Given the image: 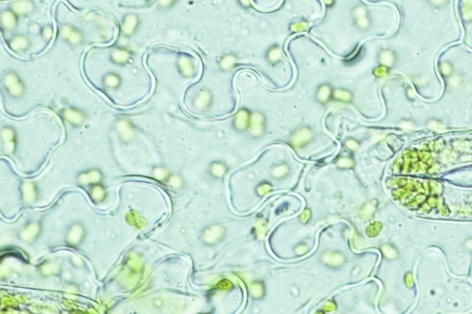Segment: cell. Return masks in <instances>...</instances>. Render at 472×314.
<instances>
[{
    "instance_id": "cell-1",
    "label": "cell",
    "mask_w": 472,
    "mask_h": 314,
    "mask_svg": "<svg viewBox=\"0 0 472 314\" xmlns=\"http://www.w3.org/2000/svg\"><path fill=\"white\" fill-rule=\"evenodd\" d=\"M1 84L9 97L13 99H20L27 93V85L19 73L8 70L1 76Z\"/></svg>"
},
{
    "instance_id": "cell-2",
    "label": "cell",
    "mask_w": 472,
    "mask_h": 314,
    "mask_svg": "<svg viewBox=\"0 0 472 314\" xmlns=\"http://www.w3.org/2000/svg\"><path fill=\"white\" fill-rule=\"evenodd\" d=\"M59 37L70 48H79L85 42V34L82 30L71 23H65L59 29Z\"/></svg>"
},
{
    "instance_id": "cell-3",
    "label": "cell",
    "mask_w": 472,
    "mask_h": 314,
    "mask_svg": "<svg viewBox=\"0 0 472 314\" xmlns=\"http://www.w3.org/2000/svg\"><path fill=\"white\" fill-rule=\"evenodd\" d=\"M176 69L181 78L185 80L194 79L198 72L195 59L186 53L179 54L176 60Z\"/></svg>"
},
{
    "instance_id": "cell-4",
    "label": "cell",
    "mask_w": 472,
    "mask_h": 314,
    "mask_svg": "<svg viewBox=\"0 0 472 314\" xmlns=\"http://www.w3.org/2000/svg\"><path fill=\"white\" fill-rule=\"evenodd\" d=\"M351 20L360 32H367L372 28V17L369 10L364 5H357L351 11Z\"/></svg>"
},
{
    "instance_id": "cell-5",
    "label": "cell",
    "mask_w": 472,
    "mask_h": 314,
    "mask_svg": "<svg viewBox=\"0 0 472 314\" xmlns=\"http://www.w3.org/2000/svg\"><path fill=\"white\" fill-rule=\"evenodd\" d=\"M142 19L137 14L129 13L126 14L120 22V34L126 39L134 37L141 28Z\"/></svg>"
},
{
    "instance_id": "cell-6",
    "label": "cell",
    "mask_w": 472,
    "mask_h": 314,
    "mask_svg": "<svg viewBox=\"0 0 472 314\" xmlns=\"http://www.w3.org/2000/svg\"><path fill=\"white\" fill-rule=\"evenodd\" d=\"M60 113L63 119L75 129L82 127L87 120L86 113L76 106H67L62 109Z\"/></svg>"
},
{
    "instance_id": "cell-7",
    "label": "cell",
    "mask_w": 472,
    "mask_h": 314,
    "mask_svg": "<svg viewBox=\"0 0 472 314\" xmlns=\"http://www.w3.org/2000/svg\"><path fill=\"white\" fill-rule=\"evenodd\" d=\"M9 49L17 54H25L33 48V39L25 33H15L6 40Z\"/></svg>"
},
{
    "instance_id": "cell-8",
    "label": "cell",
    "mask_w": 472,
    "mask_h": 314,
    "mask_svg": "<svg viewBox=\"0 0 472 314\" xmlns=\"http://www.w3.org/2000/svg\"><path fill=\"white\" fill-rule=\"evenodd\" d=\"M18 145L17 131L13 127H4L1 129V149L4 153L13 155L17 152Z\"/></svg>"
},
{
    "instance_id": "cell-9",
    "label": "cell",
    "mask_w": 472,
    "mask_h": 314,
    "mask_svg": "<svg viewBox=\"0 0 472 314\" xmlns=\"http://www.w3.org/2000/svg\"><path fill=\"white\" fill-rule=\"evenodd\" d=\"M214 102L213 93L209 88H201L197 91L192 100V106L195 111L203 113L212 108Z\"/></svg>"
},
{
    "instance_id": "cell-10",
    "label": "cell",
    "mask_w": 472,
    "mask_h": 314,
    "mask_svg": "<svg viewBox=\"0 0 472 314\" xmlns=\"http://www.w3.org/2000/svg\"><path fill=\"white\" fill-rule=\"evenodd\" d=\"M314 131L309 127H300L290 136L289 143L295 149H302L309 145L314 139Z\"/></svg>"
},
{
    "instance_id": "cell-11",
    "label": "cell",
    "mask_w": 472,
    "mask_h": 314,
    "mask_svg": "<svg viewBox=\"0 0 472 314\" xmlns=\"http://www.w3.org/2000/svg\"><path fill=\"white\" fill-rule=\"evenodd\" d=\"M267 117L265 113L260 111L252 113L251 123L249 127V133L254 139L263 137L267 132Z\"/></svg>"
},
{
    "instance_id": "cell-12",
    "label": "cell",
    "mask_w": 472,
    "mask_h": 314,
    "mask_svg": "<svg viewBox=\"0 0 472 314\" xmlns=\"http://www.w3.org/2000/svg\"><path fill=\"white\" fill-rule=\"evenodd\" d=\"M134 53L130 49L124 47H114L110 50L109 60L113 65L125 67L133 61Z\"/></svg>"
},
{
    "instance_id": "cell-13",
    "label": "cell",
    "mask_w": 472,
    "mask_h": 314,
    "mask_svg": "<svg viewBox=\"0 0 472 314\" xmlns=\"http://www.w3.org/2000/svg\"><path fill=\"white\" fill-rule=\"evenodd\" d=\"M19 21H20V17H18L10 7L1 11L0 28L2 32H5V33L16 32L19 26Z\"/></svg>"
},
{
    "instance_id": "cell-14",
    "label": "cell",
    "mask_w": 472,
    "mask_h": 314,
    "mask_svg": "<svg viewBox=\"0 0 472 314\" xmlns=\"http://www.w3.org/2000/svg\"><path fill=\"white\" fill-rule=\"evenodd\" d=\"M10 8L20 18H26L36 13L37 5L33 0H16L10 5Z\"/></svg>"
},
{
    "instance_id": "cell-15",
    "label": "cell",
    "mask_w": 472,
    "mask_h": 314,
    "mask_svg": "<svg viewBox=\"0 0 472 314\" xmlns=\"http://www.w3.org/2000/svg\"><path fill=\"white\" fill-rule=\"evenodd\" d=\"M115 130L123 144H129L134 138L135 129L130 120L119 119L116 122Z\"/></svg>"
},
{
    "instance_id": "cell-16",
    "label": "cell",
    "mask_w": 472,
    "mask_h": 314,
    "mask_svg": "<svg viewBox=\"0 0 472 314\" xmlns=\"http://www.w3.org/2000/svg\"><path fill=\"white\" fill-rule=\"evenodd\" d=\"M78 182L82 186H89L101 182L103 178L102 171L98 168L85 170L78 175Z\"/></svg>"
},
{
    "instance_id": "cell-17",
    "label": "cell",
    "mask_w": 472,
    "mask_h": 314,
    "mask_svg": "<svg viewBox=\"0 0 472 314\" xmlns=\"http://www.w3.org/2000/svg\"><path fill=\"white\" fill-rule=\"evenodd\" d=\"M251 117H252V113L248 109L246 108L239 109L232 119L233 129L239 132L247 131L250 127Z\"/></svg>"
},
{
    "instance_id": "cell-18",
    "label": "cell",
    "mask_w": 472,
    "mask_h": 314,
    "mask_svg": "<svg viewBox=\"0 0 472 314\" xmlns=\"http://www.w3.org/2000/svg\"><path fill=\"white\" fill-rule=\"evenodd\" d=\"M101 84L108 91H117L122 87L123 78L119 73L109 71L102 76Z\"/></svg>"
},
{
    "instance_id": "cell-19",
    "label": "cell",
    "mask_w": 472,
    "mask_h": 314,
    "mask_svg": "<svg viewBox=\"0 0 472 314\" xmlns=\"http://www.w3.org/2000/svg\"><path fill=\"white\" fill-rule=\"evenodd\" d=\"M217 65L220 71L230 72L233 71L239 65V57L235 53H226L220 57L217 61Z\"/></svg>"
},
{
    "instance_id": "cell-20",
    "label": "cell",
    "mask_w": 472,
    "mask_h": 314,
    "mask_svg": "<svg viewBox=\"0 0 472 314\" xmlns=\"http://www.w3.org/2000/svg\"><path fill=\"white\" fill-rule=\"evenodd\" d=\"M265 58H266L267 63L271 66H277L280 64H282L284 59H285V55H284V51H283L282 47L278 44L272 45L271 47H269V49H267Z\"/></svg>"
},
{
    "instance_id": "cell-21",
    "label": "cell",
    "mask_w": 472,
    "mask_h": 314,
    "mask_svg": "<svg viewBox=\"0 0 472 314\" xmlns=\"http://www.w3.org/2000/svg\"><path fill=\"white\" fill-rule=\"evenodd\" d=\"M333 94H334L333 86L329 82H325L318 85V88L316 90L315 97L319 104L327 105L333 100Z\"/></svg>"
},
{
    "instance_id": "cell-22",
    "label": "cell",
    "mask_w": 472,
    "mask_h": 314,
    "mask_svg": "<svg viewBox=\"0 0 472 314\" xmlns=\"http://www.w3.org/2000/svg\"><path fill=\"white\" fill-rule=\"evenodd\" d=\"M398 61L397 53L390 49H383L378 54L379 65H383L389 69H392Z\"/></svg>"
},
{
    "instance_id": "cell-23",
    "label": "cell",
    "mask_w": 472,
    "mask_h": 314,
    "mask_svg": "<svg viewBox=\"0 0 472 314\" xmlns=\"http://www.w3.org/2000/svg\"><path fill=\"white\" fill-rule=\"evenodd\" d=\"M222 230H224V228L217 226H213L212 227L207 228L206 231L203 232V235H202L204 242H206L208 244H211V243L218 242L219 240H221L222 236L224 235L222 232Z\"/></svg>"
},
{
    "instance_id": "cell-24",
    "label": "cell",
    "mask_w": 472,
    "mask_h": 314,
    "mask_svg": "<svg viewBox=\"0 0 472 314\" xmlns=\"http://www.w3.org/2000/svg\"><path fill=\"white\" fill-rule=\"evenodd\" d=\"M84 236H85V231L81 225L72 226L69 228V231L67 232V242L71 243L72 245H77L80 242H82Z\"/></svg>"
},
{
    "instance_id": "cell-25",
    "label": "cell",
    "mask_w": 472,
    "mask_h": 314,
    "mask_svg": "<svg viewBox=\"0 0 472 314\" xmlns=\"http://www.w3.org/2000/svg\"><path fill=\"white\" fill-rule=\"evenodd\" d=\"M87 189H89L88 193H89L90 198L93 200L94 203L103 202L104 198L106 197L105 188H104V186L102 185L101 182L89 186V187H87Z\"/></svg>"
},
{
    "instance_id": "cell-26",
    "label": "cell",
    "mask_w": 472,
    "mask_h": 314,
    "mask_svg": "<svg viewBox=\"0 0 472 314\" xmlns=\"http://www.w3.org/2000/svg\"><path fill=\"white\" fill-rule=\"evenodd\" d=\"M228 166L226 162L214 161L209 165V174L214 178H222L228 172Z\"/></svg>"
},
{
    "instance_id": "cell-27",
    "label": "cell",
    "mask_w": 472,
    "mask_h": 314,
    "mask_svg": "<svg viewBox=\"0 0 472 314\" xmlns=\"http://www.w3.org/2000/svg\"><path fill=\"white\" fill-rule=\"evenodd\" d=\"M460 18L464 23L472 22V0H461L459 6Z\"/></svg>"
},
{
    "instance_id": "cell-28",
    "label": "cell",
    "mask_w": 472,
    "mask_h": 314,
    "mask_svg": "<svg viewBox=\"0 0 472 314\" xmlns=\"http://www.w3.org/2000/svg\"><path fill=\"white\" fill-rule=\"evenodd\" d=\"M333 99L341 103H351L353 100V94L350 90L345 88L334 89Z\"/></svg>"
},
{
    "instance_id": "cell-29",
    "label": "cell",
    "mask_w": 472,
    "mask_h": 314,
    "mask_svg": "<svg viewBox=\"0 0 472 314\" xmlns=\"http://www.w3.org/2000/svg\"><path fill=\"white\" fill-rule=\"evenodd\" d=\"M290 173V167L288 164H286L285 162H281V163H278L276 165L273 166V168L271 170V175L272 177L276 179H283L285 177H287Z\"/></svg>"
},
{
    "instance_id": "cell-30",
    "label": "cell",
    "mask_w": 472,
    "mask_h": 314,
    "mask_svg": "<svg viewBox=\"0 0 472 314\" xmlns=\"http://www.w3.org/2000/svg\"><path fill=\"white\" fill-rule=\"evenodd\" d=\"M438 71H439L441 77L444 80H446V79H448L449 76H451L454 73L453 65H451V63L449 61H447V60L442 61L438 64Z\"/></svg>"
},
{
    "instance_id": "cell-31",
    "label": "cell",
    "mask_w": 472,
    "mask_h": 314,
    "mask_svg": "<svg viewBox=\"0 0 472 314\" xmlns=\"http://www.w3.org/2000/svg\"><path fill=\"white\" fill-rule=\"evenodd\" d=\"M446 83L448 84L449 88L457 90V89L460 88L461 86H463L464 81H463L461 76L453 73L451 76L448 77V79H446Z\"/></svg>"
},
{
    "instance_id": "cell-32",
    "label": "cell",
    "mask_w": 472,
    "mask_h": 314,
    "mask_svg": "<svg viewBox=\"0 0 472 314\" xmlns=\"http://www.w3.org/2000/svg\"><path fill=\"white\" fill-rule=\"evenodd\" d=\"M40 36L46 42H50L54 36V28L51 24H46L42 26Z\"/></svg>"
},
{
    "instance_id": "cell-33",
    "label": "cell",
    "mask_w": 472,
    "mask_h": 314,
    "mask_svg": "<svg viewBox=\"0 0 472 314\" xmlns=\"http://www.w3.org/2000/svg\"><path fill=\"white\" fill-rule=\"evenodd\" d=\"M152 174L154 176L155 178L159 179V180H163V182L166 180V178L169 177V175L171 174L167 168H165L164 166H156L154 167V169L152 171Z\"/></svg>"
},
{
    "instance_id": "cell-34",
    "label": "cell",
    "mask_w": 472,
    "mask_h": 314,
    "mask_svg": "<svg viewBox=\"0 0 472 314\" xmlns=\"http://www.w3.org/2000/svg\"><path fill=\"white\" fill-rule=\"evenodd\" d=\"M336 165L342 169H350L351 167H353L354 161L350 157H340L336 161Z\"/></svg>"
},
{
    "instance_id": "cell-35",
    "label": "cell",
    "mask_w": 472,
    "mask_h": 314,
    "mask_svg": "<svg viewBox=\"0 0 472 314\" xmlns=\"http://www.w3.org/2000/svg\"><path fill=\"white\" fill-rule=\"evenodd\" d=\"M177 2L178 0H156V6L162 11H167L173 8Z\"/></svg>"
},
{
    "instance_id": "cell-36",
    "label": "cell",
    "mask_w": 472,
    "mask_h": 314,
    "mask_svg": "<svg viewBox=\"0 0 472 314\" xmlns=\"http://www.w3.org/2000/svg\"><path fill=\"white\" fill-rule=\"evenodd\" d=\"M389 72H390L389 68L381 65H378L377 67H375L373 69V75L378 79H383V78L387 77Z\"/></svg>"
},
{
    "instance_id": "cell-37",
    "label": "cell",
    "mask_w": 472,
    "mask_h": 314,
    "mask_svg": "<svg viewBox=\"0 0 472 314\" xmlns=\"http://www.w3.org/2000/svg\"><path fill=\"white\" fill-rule=\"evenodd\" d=\"M345 146L350 151H356L360 147V143L354 138H348L344 142Z\"/></svg>"
},
{
    "instance_id": "cell-38",
    "label": "cell",
    "mask_w": 472,
    "mask_h": 314,
    "mask_svg": "<svg viewBox=\"0 0 472 314\" xmlns=\"http://www.w3.org/2000/svg\"><path fill=\"white\" fill-rule=\"evenodd\" d=\"M307 27H308L307 22L299 21V22H295V23L291 25L290 30L294 33H302V32H305L307 30Z\"/></svg>"
},
{
    "instance_id": "cell-39",
    "label": "cell",
    "mask_w": 472,
    "mask_h": 314,
    "mask_svg": "<svg viewBox=\"0 0 472 314\" xmlns=\"http://www.w3.org/2000/svg\"><path fill=\"white\" fill-rule=\"evenodd\" d=\"M428 2L432 8L442 9L448 4V0H428Z\"/></svg>"
},
{
    "instance_id": "cell-40",
    "label": "cell",
    "mask_w": 472,
    "mask_h": 314,
    "mask_svg": "<svg viewBox=\"0 0 472 314\" xmlns=\"http://www.w3.org/2000/svg\"><path fill=\"white\" fill-rule=\"evenodd\" d=\"M42 25L38 23H33L29 26V32L33 35H40L41 33Z\"/></svg>"
},
{
    "instance_id": "cell-41",
    "label": "cell",
    "mask_w": 472,
    "mask_h": 314,
    "mask_svg": "<svg viewBox=\"0 0 472 314\" xmlns=\"http://www.w3.org/2000/svg\"><path fill=\"white\" fill-rule=\"evenodd\" d=\"M237 3L243 9H251L253 6L252 0H237Z\"/></svg>"
},
{
    "instance_id": "cell-42",
    "label": "cell",
    "mask_w": 472,
    "mask_h": 314,
    "mask_svg": "<svg viewBox=\"0 0 472 314\" xmlns=\"http://www.w3.org/2000/svg\"><path fill=\"white\" fill-rule=\"evenodd\" d=\"M328 9L333 8L335 5V0H322Z\"/></svg>"
}]
</instances>
